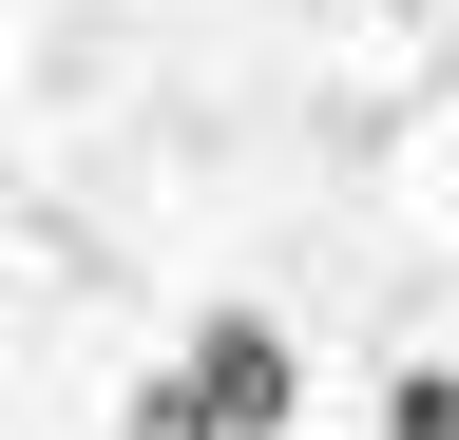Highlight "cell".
<instances>
[{
    "label": "cell",
    "instance_id": "cell-1",
    "mask_svg": "<svg viewBox=\"0 0 459 440\" xmlns=\"http://www.w3.org/2000/svg\"><path fill=\"white\" fill-rule=\"evenodd\" d=\"M172 402L192 421H307V345H287L268 306H211L192 345H172Z\"/></svg>",
    "mask_w": 459,
    "mask_h": 440
},
{
    "label": "cell",
    "instance_id": "cell-2",
    "mask_svg": "<svg viewBox=\"0 0 459 440\" xmlns=\"http://www.w3.org/2000/svg\"><path fill=\"white\" fill-rule=\"evenodd\" d=\"M383 440H459V364H402L383 383Z\"/></svg>",
    "mask_w": 459,
    "mask_h": 440
},
{
    "label": "cell",
    "instance_id": "cell-3",
    "mask_svg": "<svg viewBox=\"0 0 459 440\" xmlns=\"http://www.w3.org/2000/svg\"><path fill=\"white\" fill-rule=\"evenodd\" d=\"M134 440H287V421H192V402H172V364L134 383Z\"/></svg>",
    "mask_w": 459,
    "mask_h": 440
}]
</instances>
